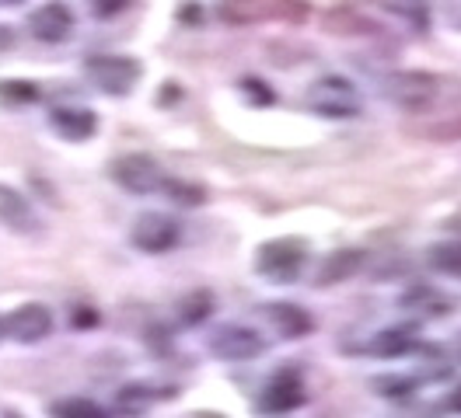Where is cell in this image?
Wrapping results in <instances>:
<instances>
[{
	"label": "cell",
	"mask_w": 461,
	"mask_h": 418,
	"mask_svg": "<svg viewBox=\"0 0 461 418\" xmlns=\"http://www.w3.org/2000/svg\"><path fill=\"white\" fill-rule=\"evenodd\" d=\"M217 18L230 28L252 25H304L308 22V4L304 0H221Z\"/></svg>",
	"instance_id": "1"
},
{
	"label": "cell",
	"mask_w": 461,
	"mask_h": 418,
	"mask_svg": "<svg viewBox=\"0 0 461 418\" xmlns=\"http://www.w3.org/2000/svg\"><path fill=\"white\" fill-rule=\"evenodd\" d=\"M440 77H433L427 70H399V74H388L381 81V91L384 98L402 111H412V115H423L437 105L440 98Z\"/></svg>",
	"instance_id": "2"
},
{
	"label": "cell",
	"mask_w": 461,
	"mask_h": 418,
	"mask_svg": "<svg viewBox=\"0 0 461 418\" xmlns=\"http://www.w3.org/2000/svg\"><path fill=\"white\" fill-rule=\"evenodd\" d=\"M304 105L321 119H357L364 111V98L353 81H346L339 74H325L308 87Z\"/></svg>",
	"instance_id": "3"
},
{
	"label": "cell",
	"mask_w": 461,
	"mask_h": 418,
	"mask_svg": "<svg viewBox=\"0 0 461 418\" xmlns=\"http://www.w3.org/2000/svg\"><path fill=\"white\" fill-rule=\"evenodd\" d=\"M308 265V245L297 237H276L266 241L256 254V272L269 282H294Z\"/></svg>",
	"instance_id": "4"
},
{
	"label": "cell",
	"mask_w": 461,
	"mask_h": 418,
	"mask_svg": "<svg viewBox=\"0 0 461 418\" xmlns=\"http://www.w3.org/2000/svg\"><path fill=\"white\" fill-rule=\"evenodd\" d=\"M140 74H144V67L133 56H87L85 59V77L102 94H113V98L130 94L140 81Z\"/></svg>",
	"instance_id": "5"
},
{
	"label": "cell",
	"mask_w": 461,
	"mask_h": 418,
	"mask_svg": "<svg viewBox=\"0 0 461 418\" xmlns=\"http://www.w3.org/2000/svg\"><path fill=\"white\" fill-rule=\"evenodd\" d=\"M109 174H113L115 185L130 195H150L165 185L161 167L147 154H122V157H115L113 165H109Z\"/></svg>",
	"instance_id": "6"
},
{
	"label": "cell",
	"mask_w": 461,
	"mask_h": 418,
	"mask_svg": "<svg viewBox=\"0 0 461 418\" xmlns=\"http://www.w3.org/2000/svg\"><path fill=\"white\" fill-rule=\"evenodd\" d=\"M53 328H57V321H53V310L46 304H22L18 310H11L4 317V334L22 342V345L46 342L53 334Z\"/></svg>",
	"instance_id": "7"
},
{
	"label": "cell",
	"mask_w": 461,
	"mask_h": 418,
	"mask_svg": "<svg viewBox=\"0 0 461 418\" xmlns=\"http://www.w3.org/2000/svg\"><path fill=\"white\" fill-rule=\"evenodd\" d=\"M210 352L217 356V360L224 362H249L262 356V349H266V342H262L259 332H252V328H241V325H221L217 332L210 334Z\"/></svg>",
	"instance_id": "8"
},
{
	"label": "cell",
	"mask_w": 461,
	"mask_h": 418,
	"mask_svg": "<svg viewBox=\"0 0 461 418\" xmlns=\"http://www.w3.org/2000/svg\"><path fill=\"white\" fill-rule=\"evenodd\" d=\"M130 237L144 254H168L182 237V227L165 213H144V217H137Z\"/></svg>",
	"instance_id": "9"
},
{
	"label": "cell",
	"mask_w": 461,
	"mask_h": 418,
	"mask_svg": "<svg viewBox=\"0 0 461 418\" xmlns=\"http://www.w3.org/2000/svg\"><path fill=\"white\" fill-rule=\"evenodd\" d=\"M304 405V380L294 369H280L259 397V412L266 415H290Z\"/></svg>",
	"instance_id": "10"
},
{
	"label": "cell",
	"mask_w": 461,
	"mask_h": 418,
	"mask_svg": "<svg viewBox=\"0 0 461 418\" xmlns=\"http://www.w3.org/2000/svg\"><path fill=\"white\" fill-rule=\"evenodd\" d=\"M29 31L39 42H50V46L67 42L74 35V11L63 0H50L29 14Z\"/></svg>",
	"instance_id": "11"
},
{
	"label": "cell",
	"mask_w": 461,
	"mask_h": 418,
	"mask_svg": "<svg viewBox=\"0 0 461 418\" xmlns=\"http://www.w3.org/2000/svg\"><path fill=\"white\" fill-rule=\"evenodd\" d=\"M0 227L11 230V234H22V237H32L39 234V213L25 195L11 185L0 182Z\"/></svg>",
	"instance_id": "12"
},
{
	"label": "cell",
	"mask_w": 461,
	"mask_h": 418,
	"mask_svg": "<svg viewBox=\"0 0 461 418\" xmlns=\"http://www.w3.org/2000/svg\"><path fill=\"white\" fill-rule=\"evenodd\" d=\"M50 126L70 143H85V139L95 137L98 119H95V111L81 109V105H59V109L50 111Z\"/></svg>",
	"instance_id": "13"
},
{
	"label": "cell",
	"mask_w": 461,
	"mask_h": 418,
	"mask_svg": "<svg viewBox=\"0 0 461 418\" xmlns=\"http://www.w3.org/2000/svg\"><path fill=\"white\" fill-rule=\"evenodd\" d=\"M364 265V251L360 248H336L325 254V262L318 265L315 286H339L346 279H353Z\"/></svg>",
	"instance_id": "14"
},
{
	"label": "cell",
	"mask_w": 461,
	"mask_h": 418,
	"mask_svg": "<svg viewBox=\"0 0 461 418\" xmlns=\"http://www.w3.org/2000/svg\"><path fill=\"white\" fill-rule=\"evenodd\" d=\"M266 321L273 325V332L280 334V338H304L315 328V321H312V314L304 307L284 304V300L266 307Z\"/></svg>",
	"instance_id": "15"
},
{
	"label": "cell",
	"mask_w": 461,
	"mask_h": 418,
	"mask_svg": "<svg viewBox=\"0 0 461 418\" xmlns=\"http://www.w3.org/2000/svg\"><path fill=\"white\" fill-rule=\"evenodd\" d=\"M416 345V338L409 328H388V332H377L367 345L371 356H381V360H395V356H405L409 349Z\"/></svg>",
	"instance_id": "16"
},
{
	"label": "cell",
	"mask_w": 461,
	"mask_h": 418,
	"mask_svg": "<svg viewBox=\"0 0 461 418\" xmlns=\"http://www.w3.org/2000/svg\"><path fill=\"white\" fill-rule=\"evenodd\" d=\"M325 25L329 31H336V35H375V22H367L360 11H353V7H339V11H332L329 18H325Z\"/></svg>",
	"instance_id": "17"
},
{
	"label": "cell",
	"mask_w": 461,
	"mask_h": 418,
	"mask_svg": "<svg viewBox=\"0 0 461 418\" xmlns=\"http://www.w3.org/2000/svg\"><path fill=\"white\" fill-rule=\"evenodd\" d=\"M405 307H412L420 317H444L447 310H451V300L447 297H440V293H433L427 286H420V289H412V293H405Z\"/></svg>",
	"instance_id": "18"
},
{
	"label": "cell",
	"mask_w": 461,
	"mask_h": 418,
	"mask_svg": "<svg viewBox=\"0 0 461 418\" xmlns=\"http://www.w3.org/2000/svg\"><path fill=\"white\" fill-rule=\"evenodd\" d=\"M210 314H213V293L210 289H193L178 300V317L185 325H203Z\"/></svg>",
	"instance_id": "19"
},
{
	"label": "cell",
	"mask_w": 461,
	"mask_h": 418,
	"mask_svg": "<svg viewBox=\"0 0 461 418\" xmlns=\"http://www.w3.org/2000/svg\"><path fill=\"white\" fill-rule=\"evenodd\" d=\"M53 418H109L102 405H95L91 397H63L53 405Z\"/></svg>",
	"instance_id": "20"
},
{
	"label": "cell",
	"mask_w": 461,
	"mask_h": 418,
	"mask_svg": "<svg viewBox=\"0 0 461 418\" xmlns=\"http://www.w3.org/2000/svg\"><path fill=\"white\" fill-rule=\"evenodd\" d=\"M430 265L444 276H461V241H444L430 248Z\"/></svg>",
	"instance_id": "21"
},
{
	"label": "cell",
	"mask_w": 461,
	"mask_h": 418,
	"mask_svg": "<svg viewBox=\"0 0 461 418\" xmlns=\"http://www.w3.org/2000/svg\"><path fill=\"white\" fill-rule=\"evenodd\" d=\"M161 189H165V195H168L172 202H178V206H203V199H206V192H203L200 185L178 182V178H168Z\"/></svg>",
	"instance_id": "22"
},
{
	"label": "cell",
	"mask_w": 461,
	"mask_h": 418,
	"mask_svg": "<svg viewBox=\"0 0 461 418\" xmlns=\"http://www.w3.org/2000/svg\"><path fill=\"white\" fill-rule=\"evenodd\" d=\"M150 401H154V390L133 384V387L119 390V401H115V405H119V412L137 415V412H147V408H150Z\"/></svg>",
	"instance_id": "23"
},
{
	"label": "cell",
	"mask_w": 461,
	"mask_h": 418,
	"mask_svg": "<svg viewBox=\"0 0 461 418\" xmlns=\"http://www.w3.org/2000/svg\"><path fill=\"white\" fill-rule=\"evenodd\" d=\"M0 98H11V102H32L39 98V91L29 81H4L0 84Z\"/></svg>",
	"instance_id": "24"
},
{
	"label": "cell",
	"mask_w": 461,
	"mask_h": 418,
	"mask_svg": "<svg viewBox=\"0 0 461 418\" xmlns=\"http://www.w3.org/2000/svg\"><path fill=\"white\" fill-rule=\"evenodd\" d=\"M423 137L440 139V143H447V139H461V115H455V119H451V122H444V126H433V129H427Z\"/></svg>",
	"instance_id": "25"
},
{
	"label": "cell",
	"mask_w": 461,
	"mask_h": 418,
	"mask_svg": "<svg viewBox=\"0 0 461 418\" xmlns=\"http://www.w3.org/2000/svg\"><path fill=\"white\" fill-rule=\"evenodd\" d=\"M126 4H130V0H95L91 7H95V14H98V18H113V14H119Z\"/></svg>",
	"instance_id": "26"
},
{
	"label": "cell",
	"mask_w": 461,
	"mask_h": 418,
	"mask_svg": "<svg viewBox=\"0 0 461 418\" xmlns=\"http://www.w3.org/2000/svg\"><path fill=\"white\" fill-rule=\"evenodd\" d=\"M259 84H262V81H252V77H249V81H241V87H245L249 94H256V102H262V105H269V102H273V91H262Z\"/></svg>",
	"instance_id": "27"
},
{
	"label": "cell",
	"mask_w": 461,
	"mask_h": 418,
	"mask_svg": "<svg viewBox=\"0 0 461 418\" xmlns=\"http://www.w3.org/2000/svg\"><path fill=\"white\" fill-rule=\"evenodd\" d=\"M451 408H455V412L461 415V387L451 390Z\"/></svg>",
	"instance_id": "28"
},
{
	"label": "cell",
	"mask_w": 461,
	"mask_h": 418,
	"mask_svg": "<svg viewBox=\"0 0 461 418\" xmlns=\"http://www.w3.org/2000/svg\"><path fill=\"white\" fill-rule=\"evenodd\" d=\"M189 418H224L221 412H193Z\"/></svg>",
	"instance_id": "29"
},
{
	"label": "cell",
	"mask_w": 461,
	"mask_h": 418,
	"mask_svg": "<svg viewBox=\"0 0 461 418\" xmlns=\"http://www.w3.org/2000/svg\"><path fill=\"white\" fill-rule=\"evenodd\" d=\"M455 352H458V356H461V338H458V345H455Z\"/></svg>",
	"instance_id": "30"
},
{
	"label": "cell",
	"mask_w": 461,
	"mask_h": 418,
	"mask_svg": "<svg viewBox=\"0 0 461 418\" xmlns=\"http://www.w3.org/2000/svg\"><path fill=\"white\" fill-rule=\"evenodd\" d=\"M0 338H4V317H0Z\"/></svg>",
	"instance_id": "31"
},
{
	"label": "cell",
	"mask_w": 461,
	"mask_h": 418,
	"mask_svg": "<svg viewBox=\"0 0 461 418\" xmlns=\"http://www.w3.org/2000/svg\"><path fill=\"white\" fill-rule=\"evenodd\" d=\"M7 4H22V0H7Z\"/></svg>",
	"instance_id": "32"
}]
</instances>
